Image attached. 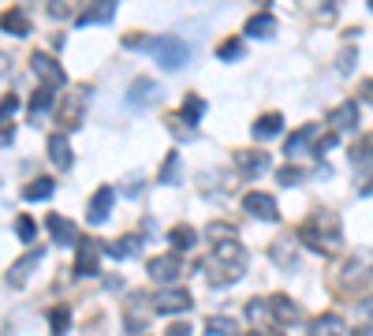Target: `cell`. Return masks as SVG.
I'll list each match as a JSON object with an SVG mask.
<instances>
[{
  "label": "cell",
  "mask_w": 373,
  "mask_h": 336,
  "mask_svg": "<svg viewBox=\"0 0 373 336\" xmlns=\"http://www.w3.org/2000/svg\"><path fill=\"white\" fill-rule=\"evenodd\" d=\"M299 240L317 254H336L339 251V228H336V217L332 213H314V221L302 224Z\"/></svg>",
  "instance_id": "6da1fadb"
},
{
  "label": "cell",
  "mask_w": 373,
  "mask_h": 336,
  "mask_svg": "<svg viewBox=\"0 0 373 336\" xmlns=\"http://www.w3.org/2000/svg\"><path fill=\"white\" fill-rule=\"evenodd\" d=\"M149 49H153V57H157V64L164 71H180L186 64V57H191V45L180 38H161V41H153Z\"/></svg>",
  "instance_id": "7a4b0ae2"
},
{
  "label": "cell",
  "mask_w": 373,
  "mask_h": 336,
  "mask_svg": "<svg viewBox=\"0 0 373 336\" xmlns=\"http://www.w3.org/2000/svg\"><path fill=\"white\" fill-rule=\"evenodd\" d=\"M30 68H34V71L41 75V79H45V82L52 86V90H57V86H64V82H68V75H64V68L57 64V57H49L45 49H38L34 57H30Z\"/></svg>",
  "instance_id": "3957f363"
},
{
  "label": "cell",
  "mask_w": 373,
  "mask_h": 336,
  "mask_svg": "<svg viewBox=\"0 0 373 336\" xmlns=\"http://www.w3.org/2000/svg\"><path fill=\"white\" fill-rule=\"evenodd\" d=\"M75 247H79V254H75V273H79V277H94L97 273V254H101L105 247L97 240H90V235H82Z\"/></svg>",
  "instance_id": "277c9868"
},
{
  "label": "cell",
  "mask_w": 373,
  "mask_h": 336,
  "mask_svg": "<svg viewBox=\"0 0 373 336\" xmlns=\"http://www.w3.org/2000/svg\"><path fill=\"white\" fill-rule=\"evenodd\" d=\"M243 210H247L250 217H258V221H277V217H280L277 202H272V194H265V191H250L247 198H243Z\"/></svg>",
  "instance_id": "5b68a950"
},
{
  "label": "cell",
  "mask_w": 373,
  "mask_h": 336,
  "mask_svg": "<svg viewBox=\"0 0 373 336\" xmlns=\"http://www.w3.org/2000/svg\"><path fill=\"white\" fill-rule=\"evenodd\" d=\"M191 291H183V288H164L157 299H153V307H157V314H183V310H191Z\"/></svg>",
  "instance_id": "8992f818"
},
{
  "label": "cell",
  "mask_w": 373,
  "mask_h": 336,
  "mask_svg": "<svg viewBox=\"0 0 373 336\" xmlns=\"http://www.w3.org/2000/svg\"><path fill=\"white\" fill-rule=\"evenodd\" d=\"M146 269H149L153 280H161V284H172V280L183 273V262H180V254H161V258H153Z\"/></svg>",
  "instance_id": "52a82bcc"
},
{
  "label": "cell",
  "mask_w": 373,
  "mask_h": 336,
  "mask_svg": "<svg viewBox=\"0 0 373 336\" xmlns=\"http://www.w3.org/2000/svg\"><path fill=\"white\" fill-rule=\"evenodd\" d=\"M45 228L52 232V243H60V247H71V243L82 240V235L75 232V224L68 221V217H60V213H49L45 217Z\"/></svg>",
  "instance_id": "ba28073f"
},
{
  "label": "cell",
  "mask_w": 373,
  "mask_h": 336,
  "mask_svg": "<svg viewBox=\"0 0 373 336\" xmlns=\"http://www.w3.org/2000/svg\"><path fill=\"white\" fill-rule=\"evenodd\" d=\"M112 202H116V191L112 187H97L94 198H90V210H86V221L90 224H101L108 213H112Z\"/></svg>",
  "instance_id": "9c48e42d"
},
{
  "label": "cell",
  "mask_w": 373,
  "mask_h": 336,
  "mask_svg": "<svg viewBox=\"0 0 373 336\" xmlns=\"http://www.w3.org/2000/svg\"><path fill=\"white\" fill-rule=\"evenodd\" d=\"M45 154H49V161H52L57 168H71V161H75L71 146H68V138H64L60 131H52V135L45 138Z\"/></svg>",
  "instance_id": "30bf717a"
},
{
  "label": "cell",
  "mask_w": 373,
  "mask_h": 336,
  "mask_svg": "<svg viewBox=\"0 0 373 336\" xmlns=\"http://www.w3.org/2000/svg\"><path fill=\"white\" fill-rule=\"evenodd\" d=\"M41 258H45V251H30V254H23L12 269H8V284H15V288H19V284H27V277L38 269Z\"/></svg>",
  "instance_id": "8fae6325"
},
{
  "label": "cell",
  "mask_w": 373,
  "mask_h": 336,
  "mask_svg": "<svg viewBox=\"0 0 373 336\" xmlns=\"http://www.w3.org/2000/svg\"><path fill=\"white\" fill-rule=\"evenodd\" d=\"M0 30H4V34H15V38H27L30 34V15L23 8H8V12L0 15Z\"/></svg>",
  "instance_id": "7c38bea8"
},
{
  "label": "cell",
  "mask_w": 373,
  "mask_h": 336,
  "mask_svg": "<svg viewBox=\"0 0 373 336\" xmlns=\"http://www.w3.org/2000/svg\"><path fill=\"white\" fill-rule=\"evenodd\" d=\"M116 15V0H94L90 12L79 15V27H97V23H108Z\"/></svg>",
  "instance_id": "4fadbf2b"
},
{
  "label": "cell",
  "mask_w": 373,
  "mask_h": 336,
  "mask_svg": "<svg viewBox=\"0 0 373 336\" xmlns=\"http://www.w3.org/2000/svg\"><path fill=\"white\" fill-rule=\"evenodd\" d=\"M358 127V105L355 101H344L339 108H332V131H355Z\"/></svg>",
  "instance_id": "5bb4252c"
},
{
  "label": "cell",
  "mask_w": 373,
  "mask_h": 336,
  "mask_svg": "<svg viewBox=\"0 0 373 336\" xmlns=\"http://www.w3.org/2000/svg\"><path fill=\"white\" fill-rule=\"evenodd\" d=\"M157 94H161V90L153 86V79H138V82L127 90V101L135 105V108H142V105H153V101H157Z\"/></svg>",
  "instance_id": "9a60e30c"
},
{
  "label": "cell",
  "mask_w": 373,
  "mask_h": 336,
  "mask_svg": "<svg viewBox=\"0 0 373 336\" xmlns=\"http://www.w3.org/2000/svg\"><path fill=\"white\" fill-rule=\"evenodd\" d=\"M235 165L243 172H261L269 168V154L265 149H235Z\"/></svg>",
  "instance_id": "2e32d148"
},
{
  "label": "cell",
  "mask_w": 373,
  "mask_h": 336,
  "mask_svg": "<svg viewBox=\"0 0 373 336\" xmlns=\"http://www.w3.org/2000/svg\"><path fill=\"white\" fill-rule=\"evenodd\" d=\"M205 273H210L213 284H235V280L243 277V265H228L224 269V262H217V258H213V262L205 265Z\"/></svg>",
  "instance_id": "e0dca14e"
},
{
  "label": "cell",
  "mask_w": 373,
  "mask_h": 336,
  "mask_svg": "<svg viewBox=\"0 0 373 336\" xmlns=\"http://www.w3.org/2000/svg\"><path fill=\"white\" fill-rule=\"evenodd\" d=\"M370 273H373V254H366V251H362V254H355V258H351V265L344 269V280H347V284H355V280L370 277Z\"/></svg>",
  "instance_id": "ac0fdd59"
},
{
  "label": "cell",
  "mask_w": 373,
  "mask_h": 336,
  "mask_svg": "<svg viewBox=\"0 0 373 336\" xmlns=\"http://www.w3.org/2000/svg\"><path fill=\"white\" fill-rule=\"evenodd\" d=\"M52 101H57V90H52V86H38L34 97H30V116H34V120H41V116H45L49 108H52Z\"/></svg>",
  "instance_id": "d6986e66"
},
{
  "label": "cell",
  "mask_w": 373,
  "mask_h": 336,
  "mask_svg": "<svg viewBox=\"0 0 373 336\" xmlns=\"http://www.w3.org/2000/svg\"><path fill=\"white\" fill-rule=\"evenodd\" d=\"M247 34H250V38H272V34H277V19H272L269 12L250 15V19H247Z\"/></svg>",
  "instance_id": "ffe728a7"
},
{
  "label": "cell",
  "mask_w": 373,
  "mask_h": 336,
  "mask_svg": "<svg viewBox=\"0 0 373 336\" xmlns=\"http://www.w3.org/2000/svg\"><path fill=\"white\" fill-rule=\"evenodd\" d=\"M269 310L277 314V321H284V325H295V321L302 318V314H299V307H295V302H291L288 295H277V299L269 302Z\"/></svg>",
  "instance_id": "44dd1931"
},
{
  "label": "cell",
  "mask_w": 373,
  "mask_h": 336,
  "mask_svg": "<svg viewBox=\"0 0 373 336\" xmlns=\"http://www.w3.org/2000/svg\"><path fill=\"white\" fill-rule=\"evenodd\" d=\"M217 262L243 265V247H239V240H217Z\"/></svg>",
  "instance_id": "7402d4cb"
},
{
  "label": "cell",
  "mask_w": 373,
  "mask_h": 336,
  "mask_svg": "<svg viewBox=\"0 0 373 336\" xmlns=\"http://www.w3.org/2000/svg\"><path fill=\"white\" fill-rule=\"evenodd\" d=\"M284 131V116L280 112H265L261 120H254V138H272Z\"/></svg>",
  "instance_id": "603a6c76"
},
{
  "label": "cell",
  "mask_w": 373,
  "mask_h": 336,
  "mask_svg": "<svg viewBox=\"0 0 373 336\" xmlns=\"http://www.w3.org/2000/svg\"><path fill=\"white\" fill-rule=\"evenodd\" d=\"M52 191H57V183H52L49 176H38V180H30L23 187V198L27 202H41V198H49Z\"/></svg>",
  "instance_id": "cb8c5ba5"
},
{
  "label": "cell",
  "mask_w": 373,
  "mask_h": 336,
  "mask_svg": "<svg viewBox=\"0 0 373 336\" xmlns=\"http://www.w3.org/2000/svg\"><path fill=\"white\" fill-rule=\"evenodd\" d=\"M310 336H344V325H339L336 314H321V318H314Z\"/></svg>",
  "instance_id": "d4e9b609"
},
{
  "label": "cell",
  "mask_w": 373,
  "mask_h": 336,
  "mask_svg": "<svg viewBox=\"0 0 373 336\" xmlns=\"http://www.w3.org/2000/svg\"><path fill=\"white\" fill-rule=\"evenodd\" d=\"M168 243H172V251H191L198 243V235H194V228H186V224H175L168 232Z\"/></svg>",
  "instance_id": "484cf974"
},
{
  "label": "cell",
  "mask_w": 373,
  "mask_h": 336,
  "mask_svg": "<svg viewBox=\"0 0 373 336\" xmlns=\"http://www.w3.org/2000/svg\"><path fill=\"white\" fill-rule=\"evenodd\" d=\"M180 116H183L186 124H198L202 116H205V97H198V94H186V97H183V112H180Z\"/></svg>",
  "instance_id": "4316f807"
},
{
  "label": "cell",
  "mask_w": 373,
  "mask_h": 336,
  "mask_svg": "<svg viewBox=\"0 0 373 336\" xmlns=\"http://www.w3.org/2000/svg\"><path fill=\"white\" fill-rule=\"evenodd\" d=\"M138 247H142L138 235H124V240L108 243V247H105V254H108V258H127V254H138Z\"/></svg>",
  "instance_id": "83f0119b"
},
{
  "label": "cell",
  "mask_w": 373,
  "mask_h": 336,
  "mask_svg": "<svg viewBox=\"0 0 373 336\" xmlns=\"http://www.w3.org/2000/svg\"><path fill=\"white\" fill-rule=\"evenodd\" d=\"M60 124L64 127H79L82 124V97L75 101V97H68L64 101V108H60Z\"/></svg>",
  "instance_id": "f1b7e54d"
},
{
  "label": "cell",
  "mask_w": 373,
  "mask_h": 336,
  "mask_svg": "<svg viewBox=\"0 0 373 336\" xmlns=\"http://www.w3.org/2000/svg\"><path fill=\"white\" fill-rule=\"evenodd\" d=\"M351 161L355 165H373V135H362L355 146H351Z\"/></svg>",
  "instance_id": "f546056e"
},
{
  "label": "cell",
  "mask_w": 373,
  "mask_h": 336,
  "mask_svg": "<svg viewBox=\"0 0 373 336\" xmlns=\"http://www.w3.org/2000/svg\"><path fill=\"white\" fill-rule=\"evenodd\" d=\"M306 138H314V127H310V124L288 135V143H284V154H288V157H295V154H299V149L306 146Z\"/></svg>",
  "instance_id": "4dcf8cb0"
},
{
  "label": "cell",
  "mask_w": 373,
  "mask_h": 336,
  "mask_svg": "<svg viewBox=\"0 0 373 336\" xmlns=\"http://www.w3.org/2000/svg\"><path fill=\"white\" fill-rule=\"evenodd\" d=\"M205 333L210 336H239V325L232 318H221V314H217V318H210V325H205Z\"/></svg>",
  "instance_id": "1f68e13d"
},
{
  "label": "cell",
  "mask_w": 373,
  "mask_h": 336,
  "mask_svg": "<svg viewBox=\"0 0 373 336\" xmlns=\"http://www.w3.org/2000/svg\"><path fill=\"white\" fill-rule=\"evenodd\" d=\"M269 254H272V262H277V265H295V247L291 243H284V240H277V243H272L269 247Z\"/></svg>",
  "instance_id": "d6a6232c"
},
{
  "label": "cell",
  "mask_w": 373,
  "mask_h": 336,
  "mask_svg": "<svg viewBox=\"0 0 373 336\" xmlns=\"http://www.w3.org/2000/svg\"><path fill=\"white\" fill-rule=\"evenodd\" d=\"M75 8H79V0H45V12L52 19H68L75 15Z\"/></svg>",
  "instance_id": "836d02e7"
},
{
  "label": "cell",
  "mask_w": 373,
  "mask_h": 336,
  "mask_svg": "<svg viewBox=\"0 0 373 336\" xmlns=\"http://www.w3.org/2000/svg\"><path fill=\"white\" fill-rule=\"evenodd\" d=\"M161 180H164V183H180V154H175V149H172L168 157H164V165H161Z\"/></svg>",
  "instance_id": "e575fe53"
},
{
  "label": "cell",
  "mask_w": 373,
  "mask_h": 336,
  "mask_svg": "<svg viewBox=\"0 0 373 336\" xmlns=\"http://www.w3.org/2000/svg\"><path fill=\"white\" fill-rule=\"evenodd\" d=\"M217 57H221V60H239V57H243V41H239V38H228V41H221Z\"/></svg>",
  "instance_id": "d590c367"
},
{
  "label": "cell",
  "mask_w": 373,
  "mask_h": 336,
  "mask_svg": "<svg viewBox=\"0 0 373 336\" xmlns=\"http://www.w3.org/2000/svg\"><path fill=\"white\" fill-rule=\"evenodd\" d=\"M52 333H57V336H64V333H68V325H71V314H68V307H57V310H52Z\"/></svg>",
  "instance_id": "8d00e7d4"
},
{
  "label": "cell",
  "mask_w": 373,
  "mask_h": 336,
  "mask_svg": "<svg viewBox=\"0 0 373 336\" xmlns=\"http://www.w3.org/2000/svg\"><path fill=\"white\" fill-rule=\"evenodd\" d=\"M15 232H19V240H23V243H34V232H38V224L30 221V217H15Z\"/></svg>",
  "instance_id": "74e56055"
},
{
  "label": "cell",
  "mask_w": 373,
  "mask_h": 336,
  "mask_svg": "<svg viewBox=\"0 0 373 336\" xmlns=\"http://www.w3.org/2000/svg\"><path fill=\"white\" fill-rule=\"evenodd\" d=\"M277 183H280V187H295V183H302V168H295V165L280 168L277 172Z\"/></svg>",
  "instance_id": "f35d334b"
},
{
  "label": "cell",
  "mask_w": 373,
  "mask_h": 336,
  "mask_svg": "<svg viewBox=\"0 0 373 336\" xmlns=\"http://www.w3.org/2000/svg\"><path fill=\"white\" fill-rule=\"evenodd\" d=\"M15 108H19V97L15 94H4V101H0V124H8L15 116Z\"/></svg>",
  "instance_id": "ab89813d"
},
{
  "label": "cell",
  "mask_w": 373,
  "mask_h": 336,
  "mask_svg": "<svg viewBox=\"0 0 373 336\" xmlns=\"http://www.w3.org/2000/svg\"><path fill=\"white\" fill-rule=\"evenodd\" d=\"M210 235L213 240H235V228L232 224H210Z\"/></svg>",
  "instance_id": "60d3db41"
},
{
  "label": "cell",
  "mask_w": 373,
  "mask_h": 336,
  "mask_svg": "<svg viewBox=\"0 0 373 336\" xmlns=\"http://www.w3.org/2000/svg\"><path fill=\"white\" fill-rule=\"evenodd\" d=\"M336 138H339L336 131H332V135H325V138H317V146H314V154H328V149H332V146H336Z\"/></svg>",
  "instance_id": "b9f144b4"
},
{
  "label": "cell",
  "mask_w": 373,
  "mask_h": 336,
  "mask_svg": "<svg viewBox=\"0 0 373 336\" xmlns=\"http://www.w3.org/2000/svg\"><path fill=\"white\" fill-rule=\"evenodd\" d=\"M351 68H355V49H347V52H344V57H339V71H344V75H347Z\"/></svg>",
  "instance_id": "7bdbcfd3"
},
{
  "label": "cell",
  "mask_w": 373,
  "mask_h": 336,
  "mask_svg": "<svg viewBox=\"0 0 373 336\" xmlns=\"http://www.w3.org/2000/svg\"><path fill=\"white\" fill-rule=\"evenodd\" d=\"M15 143V127H0V146H12Z\"/></svg>",
  "instance_id": "ee69618b"
},
{
  "label": "cell",
  "mask_w": 373,
  "mask_h": 336,
  "mask_svg": "<svg viewBox=\"0 0 373 336\" xmlns=\"http://www.w3.org/2000/svg\"><path fill=\"white\" fill-rule=\"evenodd\" d=\"M168 336H191V325H183V321L168 325Z\"/></svg>",
  "instance_id": "f6af8a7d"
},
{
  "label": "cell",
  "mask_w": 373,
  "mask_h": 336,
  "mask_svg": "<svg viewBox=\"0 0 373 336\" xmlns=\"http://www.w3.org/2000/svg\"><path fill=\"white\" fill-rule=\"evenodd\" d=\"M12 71V57H8V52H0V75H8Z\"/></svg>",
  "instance_id": "bcb514c9"
},
{
  "label": "cell",
  "mask_w": 373,
  "mask_h": 336,
  "mask_svg": "<svg viewBox=\"0 0 373 336\" xmlns=\"http://www.w3.org/2000/svg\"><path fill=\"white\" fill-rule=\"evenodd\" d=\"M362 94H366V97H370V101H373V79H370L366 86H362Z\"/></svg>",
  "instance_id": "7dc6e473"
},
{
  "label": "cell",
  "mask_w": 373,
  "mask_h": 336,
  "mask_svg": "<svg viewBox=\"0 0 373 336\" xmlns=\"http://www.w3.org/2000/svg\"><path fill=\"white\" fill-rule=\"evenodd\" d=\"M317 4H325V0H302V8H317Z\"/></svg>",
  "instance_id": "c3c4849f"
},
{
  "label": "cell",
  "mask_w": 373,
  "mask_h": 336,
  "mask_svg": "<svg viewBox=\"0 0 373 336\" xmlns=\"http://www.w3.org/2000/svg\"><path fill=\"white\" fill-rule=\"evenodd\" d=\"M358 336H370V329H362V333H358Z\"/></svg>",
  "instance_id": "681fc988"
},
{
  "label": "cell",
  "mask_w": 373,
  "mask_h": 336,
  "mask_svg": "<svg viewBox=\"0 0 373 336\" xmlns=\"http://www.w3.org/2000/svg\"><path fill=\"white\" fill-rule=\"evenodd\" d=\"M370 12H373V0H370Z\"/></svg>",
  "instance_id": "f907efd6"
},
{
  "label": "cell",
  "mask_w": 373,
  "mask_h": 336,
  "mask_svg": "<svg viewBox=\"0 0 373 336\" xmlns=\"http://www.w3.org/2000/svg\"><path fill=\"white\" fill-rule=\"evenodd\" d=\"M261 4H269V0H261Z\"/></svg>",
  "instance_id": "816d5d0a"
}]
</instances>
